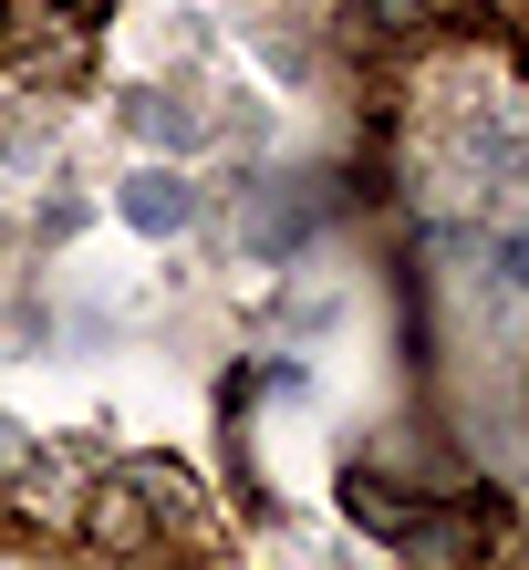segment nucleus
<instances>
[{
    "label": "nucleus",
    "instance_id": "nucleus-3",
    "mask_svg": "<svg viewBox=\"0 0 529 570\" xmlns=\"http://www.w3.org/2000/svg\"><path fill=\"white\" fill-rule=\"evenodd\" d=\"M115 208L146 228V239H177V228L197 218V197H187V177H167V166H146V177H125L115 187Z\"/></svg>",
    "mask_w": 529,
    "mask_h": 570
},
{
    "label": "nucleus",
    "instance_id": "nucleus-4",
    "mask_svg": "<svg viewBox=\"0 0 529 570\" xmlns=\"http://www.w3.org/2000/svg\"><path fill=\"white\" fill-rule=\"evenodd\" d=\"M343 509L374 529V540H394L405 550L415 540V519H425V498H405V488H384V478H343Z\"/></svg>",
    "mask_w": 529,
    "mask_h": 570
},
{
    "label": "nucleus",
    "instance_id": "nucleus-8",
    "mask_svg": "<svg viewBox=\"0 0 529 570\" xmlns=\"http://www.w3.org/2000/svg\"><path fill=\"white\" fill-rule=\"evenodd\" d=\"M52 11H74V21H94V11H115V0H52Z\"/></svg>",
    "mask_w": 529,
    "mask_h": 570
},
{
    "label": "nucleus",
    "instance_id": "nucleus-2",
    "mask_svg": "<svg viewBox=\"0 0 529 570\" xmlns=\"http://www.w3.org/2000/svg\"><path fill=\"white\" fill-rule=\"evenodd\" d=\"M125 488H136V509H167L156 529H187V540L208 529V488H197L187 466H167V456H136V466H125Z\"/></svg>",
    "mask_w": 529,
    "mask_h": 570
},
{
    "label": "nucleus",
    "instance_id": "nucleus-1",
    "mask_svg": "<svg viewBox=\"0 0 529 570\" xmlns=\"http://www.w3.org/2000/svg\"><path fill=\"white\" fill-rule=\"evenodd\" d=\"M0 62H11L21 83L62 94V83H84V62H94V31H84L74 11H52V0H11V11H0Z\"/></svg>",
    "mask_w": 529,
    "mask_h": 570
},
{
    "label": "nucleus",
    "instance_id": "nucleus-5",
    "mask_svg": "<svg viewBox=\"0 0 529 570\" xmlns=\"http://www.w3.org/2000/svg\"><path fill=\"white\" fill-rule=\"evenodd\" d=\"M84 529H94L105 550H146V540H156V519L136 509V488H125V478H105V488L84 498Z\"/></svg>",
    "mask_w": 529,
    "mask_h": 570
},
{
    "label": "nucleus",
    "instance_id": "nucleus-6",
    "mask_svg": "<svg viewBox=\"0 0 529 570\" xmlns=\"http://www.w3.org/2000/svg\"><path fill=\"white\" fill-rule=\"evenodd\" d=\"M425 0H353V42H415Z\"/></svg>",
    "mask_w": 529,
    "mask_h": 570
},
{
    "label": "nucleus",
    "instance_id": "nucleus-7",
    "mask_svg": "<svg viewBox=\"0 0 529 570\" xmlns=\"http://www.w3.org/2000/svg\"><path fill=\"white\" fill-rule=\"evenodd\" d=\"M125 115H136V136H156V146H187L197 125L177 115V105H156V94H125Z\"/></svg>",
    "mask_w": 529,
    "mask_h": 570
}]
</instances>
